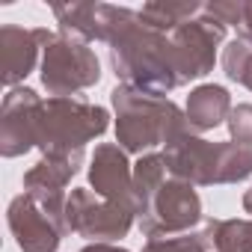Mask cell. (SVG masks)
Masks as SVG:
<instances>
[{
    "instance_id": "obj_1",
    "label": "cell",
    "mask_w": 252,
    "mask_h": 252,
    "mask_svg": "<svg viewBox=\"0 0 252 252\" xmlns=\"http://www.w3.org/2000/svg\"><path fill=\"white\" fill-rule=\"evenodd\" d=\"M101 42L110 45V65L122 86L166 98V92L181 86L169 36L143 24L140 9H125L98 3Z\"/></svg>"
},
{
    "instance_id": "obj_2",
    "label": "cell",
    "mask_w": 252,
    "mask_h": 252,
    "mask_svg": "<svg viewBox=\"0 0 252 252\" xmlns=\"http://www.w3.org/2000/svg\"><path fill=\"white\" fill-rule=\"evenodd\" d=\"M116 110V140L128 155H140L155 146H172L190 131L187 113L169 101L137 92L131 86H116L110 92Z\"/></svg>"
},
{
    "instance_id": "obj_3",
    "label": "cell",
    "mask_w": 252,
    "mask_h": 252,
    "mask_svg": "<svg viewBox=\"0 0 252 252\" xmlns=\"http://www.w3.org/2000/svg\"><path fill=\"white\" fill-rule=\"evenodd\" d=\"M110 113L86 98H48L39 122L42 155H83V146L107 131Z\"/></svg>"
},
{
    "instance_id": "obj_4",
    "label": "cell",
    "mask_w": 252,
    "mask_h": 252,
    "mask_svg": "<svg viewBox=\"0 0 252 252\" xmlns=\"http://www.w3.org/2000/svg\"><path fill=\"white\" fill-rule=\"evenodd\" d=\"M65 199L68 196H42L21 193L9 202L6 222L21 252H57L65 228Z\"/></svg>"
},
{
    "instance_id": "obj_5",
    "label": "cell",
    "mask_w": 252,
    "mask_h": 252,
    "mask_svg": "<svg viewBox=\"0 0 252 252\" xmlns=\"http://www.w3.org/2000/svg\"><path fill=\"white\" fill-rule=\"evenodd\" d=\"M101 80L98 57L89 45L57 36L42 51V86L51 98H74Z\"/></svg>"
},
{
    "instance_id": "obj_6",
    "label": "cell",
    "mask_w": 252,
    "mask_h": 252,
    "mask_svg": "<svg viewBox=\"0 0 252 252\" xmlns=\"http://www.w3.org/2000/svg\"><path fill=\"white\" fill-rule=\"evenodd\" d=\"M202 220V199L193 184L166 178L160 190L152 196L149 208L140 214L143 234L152 237H175L193 231V225Z\"/></svg>"
},
{
    "instance_id": "obj_7",
    "label": "cell",
    "mask_w": 252,
    "mask_h": 252,
    "mask_svg": "<svg viewBox=\"0 0 252 252\" xmlns=\"http://www.w3.org/2000/svg\"><path fill=\"white\" fill-rule=\"evenodd\" d=\"M134 220L137 217L128 208L107 202L83 187L71 190V196L65 199V228L92 243H113L128 237Z\"/></svg>"
},
{
    "instance_id": "obj_8",
    "label": "cell",
    "mask_w": 252,
    "mask_h": 252,
    "mask_svg": "<svg viewBox=\"0 0 252 252\" xmlns=\"http://www.w3.org/2000/svg\"><path fill=\"white\" fill-rule=\"evenodd\" d=\"M225 39V24H220L211 15L193 18L187 24H181L175 33H169V45H172V60L181 77V86L190 80L205 77L208 71H214L217 63V48Z\"/></svg>"
},
{
    "instance_id": "obj_9",
    "label": "cell",
    "mask_w": 252,
    "mask_h": 252,
    "mask_svg": "<svg viewBox=\"0 0 252 252\" xmlns=\"http://www.w3.org/2000/svg\"><path fill=\"white\" fill-rule=\"evenodd\" d=\"M45 101L39 92L18 86L9 89L0 104V155L21 158L39 143V122H42Z\"/></svg>"
},
{
    "instance_id": "obj_10",
    "label": "cell",
    "mask_w": 252,
    "mask_h": 252,
    "mask_svg": "<svg viewBox=\"0 0 252 252\" xmlns=\"http://www.w3.org/2000/svg\"><path fill=\"white\" fill-rule=\"evenodd\" d=\"M166 169L172 178L187 181L193 187H211L220 184V160H222V143H208L196 134L178 137L163 152Z\"/></svg>"
},
{
    "instance_id": "obj_11",
    "label": "cell",
    "mask_w": 252,
    "mask_h": 252,
    "mask_svg": "<svg viewBox=\"0 0 252 252\" xmlns=\"http://www.w3.org/2000/svg\"><path fill=\"white\" fill-rule=\"evenodd\" d=\"M89 187L95 196L128 208L137 217V196H134V166L128 163V152L122 146L104 143L95 149L89 163Z\"/></svg>"
},
{
    "instance_id": "obj_12",
    "label": "cell",
    "mask_w": 252,
    "mask_h": 252,
    "mask_svg": "<svg viewBox=\"0 0 252 252\" xmlns=\"http://www.w3.org/2000/svg\"><path fill=\"white\" fill-rule=\"evenodd\" d=\"M57 36L51 30H24V27H15V24H6L0 27V80L9 89H18V83L36 68V60H39V51H45Z\"/></svg>"
},
{
    "instance_id": "obj_13",
    "label": "cell",
    "mask_w": 252,
    "mask_h": 252,
    "mask_svg": "<svg viewBox=\"0 0 252 252\" xmlns=\"http://www.w3.org/2000/svg\"><path fill=\"white\" fill-rule=\"evenodd\" d=\"M187 125L190 131H214L217 125L228 122V113H231V95L225 86L220 83H202L196 86L190 95H187Z\"/></svg>"
},
{
    "instance_id": "obj_14",
    "label": "cell",
    "mask_w": 252,
    "mask_h": 252,
    "mask_svg": "<svg viewBox=\"0 0 252 252\" xmlns=\"http://www.w3.org/2000/svg\"><path fill=\"white\" fill-rule=\"evenodd\" d=\"M83 155H42V160L24 175V193L63 196L68 181L77 175Z\"/></svg>"
},
{
    "instance_id": "obj_15",
    "label": "cell",
    "mask_w": 252,
    "mask_h": 252,
    "mask_svg": "<svg viewBox=\"0 0 252 252\" xmlns=\"http://www.w3.org/2000/svg\"><path fill=\"white\" fill-rule=\"evenodd\" d=\"M54 15L60 24V36L74 39V42H101L98 30V3L86 0V3H54Z\"/></svg>"
},
{
    "instance_id": "obj_16",
    "label": "cell",
    "mask_w": 252,
    "mask_h": 252,
    "mask_svg": "<svg viewBox=\"0 0 252 252\" xmlns=\"http://www.w3.org/2000/svg\"><path fill=\"white\" fill-rule=\"evenodd\" d=\"M202 3H196V0H155V3H146L140 9V18L146 27L166 36V33H175L181 24L193 21Z\"/></svg>"
},
{
    "instance_id": "obj_17",
    "label": "cell",
    "mask_w": 252,
    "mask_h": 252,
    "mask_svg": "<svg viewBox=\"0 0 252 252\" xmlns=\"http://www.w3.org/2000/svg\"><path fill=\"white\" fill-rule=\"evenodd\" d=\"M205 234L217 252H252V220H208Z\"/></svg>"
},
{
    "instance_id": "obj_18",
    "label": "cell",
    "mask_w": 252,
    "mask_h": 252,
    "mask_svg": "<svg viewBox=\"0 0 252 252\" xmlns=\"http://www.w3.org/2000/svg\"><path fill=\"white\" fill-rule=\"evenodd\" d=\"M169 169H166V158L163 155H143L134 163V196H137V220L140 214L149 208L152 196L160 190V184L166 181Z\"/></svg>"
},
{
    "instance_id": "obj_19",
    "label": "cell",
    "mask_w": 252,
    "mask_h": 252,
    "mask_svg": "<svg viewBox=\"0 0 252 252\" xmlns=\"http://www.w3.org/2000/svg\"><path fill=\"white\" fill-rule=\"evenodd\" d=\"M252 175V146L222 143V160H220V184H237Z\"/></svg>"
},
{
    "instance_id": "obj_20",
    "label": "cell",
    "mask_w": 252,
    "mask_h": 252,
    "mask_svg": "<svg viewBox=\"0 0 252 252\" xmlns=\"http://www.w3.org/2000/svg\"><path fill=\"white\" fill-rule=\"evenodd\" d=\"M143 252H211V240L202 231H187V234H175V237H152Z\"/></svg>"
},
{
    "instance_id": "obj_21",
    "label": "cell",
    "mask_w": 252,
    "mask_h": 252,
    "mask_svg": "<svg viewBox=\"0 0 252 252\" xmlns=\"http://www.w3.org/2000/svg\"><path fill=\"white\" fill-rule=\"evenodd\" d=\"M249 60H252V48H249L246 42H240V39L228 42L225 51H222V71H225V77L234 80V83H240V77H243Z\"/></svg>"
},
{
    "instance_id": "obj_22",
    "label": "cell",
    "mask_w": 252,
    "mask_h": 252,
    "mask_svg": "<svg viewBox=\"0 0 252 252\" xmlns=\"http://www.w3.org/2000/svg\"><path fill=\"white\" fill-rule=\"evenodd\" d=\"M228 134L237 146H252V104H237L228 113Z\"/></svg>"
},
{
    "instance_id": "obj_23",
    "label": "cell",
    "mask_w": 252,
    "mask_h": 252,
    "mask_svg": "<svg viewBox=\"0 0 252 252\" xmlns=\"http://www.w3.org/2000/svg\"><path fill=\"white\" fill-rule=\"evenodd\" d=\"M243 3H246V0H214V3H205L202 6V12L211 15V18H217L225 27L228 24L240 27V21H243Z\"/></svg>"
},
{
    "instance_id": "obj_24",
    "label": "cell",
    "mask_w": 252,
    "mask_h": 252,
    "mask_svg": "<svg viewBox=\"0 0 252 252\" xmlns=\"http://www.w3.org/2000/svg\"><path fill=\"white\" fill-rule=\"evenodd\" d=\"M237 39L252 48V0H246V3H243V21L237 27Z\"/></svg>"
},
{
    "instance_id": "obj_25",
    "label": "cell",
    "mask_w": 252,
    "mask_h": 252,
    "mask_svg": "<svg viewBox=\"0 0 252 252\" xmlns=\"http://www.w3.org/2000/svg\"><path fill=\"white\" fill-rule=\"evenodd\" d=\"M80 252H128V249H125V246H113V243H89Z\"/></svg>"
},
{
    "instance_id": "obj_26",
    "label": "cell",
    "mask_w": 252,
    "mask_h": 252,
    "mask_svg": "<svg viewBox=\"0 0 252 252\" xmlns=\"http://www.w3.org/2000/svg\"><path fill=\"white\" fill-rule=\"evenodd\" d=\"M240 83H243L246 89H252V60H249V65H246V71H243V77H240Z\"/></svg>"
},
{
    "instance_id": "obj_27",
    "label": "cell",
    "mask_w": 252,
    "mask_h": 252,
    "mask_svg": "<svg viewBox=\"0 0 252 252\" xmlns=\"http://www.w3.org/2000/svg\"><path fill=\"white\" fill-rule=\"evenodd\" d=\"M243 211H246V214H252V187L243 193Z\"/></svg>"
}]
</instances>
